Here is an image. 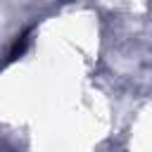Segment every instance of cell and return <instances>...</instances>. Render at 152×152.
I'll use <instances>...</instances> for the list:
<instances>
[{"mask_svg": "<svg viewBox=\"0 0 152 152\" xmlns=\"http://www.w3.org/2000/svg\"><path fill=\"white\" fill-rule=\"evenodd\" d=\"M26 45H28V33H24V36L14 43V48H12V52H10V59H17V57L26 50Z\"/></svg>", "mask_w": 152, "mask_h": 152, "instance_id": "cell-1", "label": "cell"}]
</instances>
